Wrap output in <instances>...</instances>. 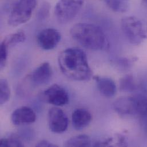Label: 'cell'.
I'll use <instances>...</instances> for the list:
<instances>
[{
  "mask_svg": "<svg viewBox=\"0 0 147 147\" xmlns=\"http://www.w3.org/2000/svg\"><path fill=\"white\" fill-rule=\"evenodd\" d=\"M122 31L127 40L138 45L147 40V23L135 16H126L121 21Z\"/></svg>",
  "mask_w": 147,
  "mask_h": 147,
  "instance_id": "3",
  "label": "cell"
},
{
  "mask_svg": "<svg viewBox=\"0 0 147 147\" xmlns=\"http://www.w3.org/2000/svg\"><path fill=\"white\" fill-rule=\"evenodd\" d=\"M99 92L105 97L111 98L113 97L116 93V85L115 81L111 78L94 77Z\"/></svg>",
  "mask_w": 147,
  "mask_h": 147,
  "instance_id": "13",
  "label": "cell"
},
{
  "mask_svg": "<svg viewBox=\"0 0 147 147\" xmlns=\"http://www.w3.org/2000/svg\"><path fill=\"white\" fill-rule=\"evenodd\" d=\"M37 4V0H18L10 10L7 20L9 25L17 27L29 21Z\"/></svg>",
  "mask_w": 147,
  "mask_h": 147,
  "instance_id": "5",
  "label": "cell"
},
{
  "mask_svg": "<svg viewBox=\"0 0 147 147\" xmlns=\"http://www.w3.org/2000/svg\"><path fill=\"white\" fill-rule=\"evenodd\" d=\"M10 97V89L7 81L2 78L0 81V104L3 105L6 103Z\"/></svg>",
  "mask_w": 147,
  "mask_h": 147,
  "instance_id": "19",
  "label": "cell"
},
{
  "mask_svg": "<svg viewBox=\"0 0 147 147\" xmlns=\"http://www.w3.org/2000/svg\"><path fill=\"white\" fill-rule=\"evenodd\" d=\"M70 34L74 40L88 49L102 51L108 46L104 32L94 24H76L71 29Z\"/></svg>",
  "mask_w": 147,
  "mask_h": 147,
  "instance_id": "2",
  "label": "cell"
},
{
  "mask_svg": "<svg viewBox=\"0 0 147 147\" xmlns=\"http://www.w3.org/2000/svg\"><path fill=\"white\" fill-rule=\"evenodd\" d=\"M37 147H57L56 145L47 141V140H41L40 142H39L37 144H36Z\"/></svg>",
  "mask_w": 147,
  "mask_h": 147,
  "instance_id": "21",
  "label": "cell"
},
{
  "mask_svg": "<svg viewBox=\"0 0 147 147\" xmlns=\"http://www.w3.org/2000/svg\"><path fill=\"white\" fill-rule=\"evenodd\" d=\"M65 147H90L91 140L90 138L85 135H80L68 140L64 144Z\"/></svg>",
  "mask_w": 147,
  "mask_h": 147,
  "instance_id": "16",
  "label": "cell"
},
{
  "mask_svg": "<svg viewBox=\"0 0 147 147\" xmlns=\"http://www.w3.org/2000/svg\"><path fill=\"white\" fill-rule=\"evenodd\" d=\"M58 64L61 72L71 80L83 81L92 77L87 56L81 49L70 48L64 50L59 56Z\"/></svg>",
  "mask_w": 147,
  "mask_h": 147,
  "instance_id": "1",
  "label": "cell"
},
{
  "mask_svg": "<svg viewBox=\"0 0 147 147\" xmlns=\"http://www.w3.org/2000/svg\"><path fill=\"white\" fill-rule=\"evenodd\" d=\"M36 115L34 111L28 107H21L15 109L11 115V120L14 125L29 124L35 122Z\"/></svg>",
  "mask_w": 147,
  "mask_h": 147,
  "instance_id": "10",
  "label": "cell"
},
{
  "mask_svg": "<svg viewBox=\"0 0 147 147\" xmlns=\"http://www.w3.org/2000/svg\"><path fill=\"white\" fill-rule=\"evenodd\" d=\"M24 145L20 138L16 134H11L0 140L1 147H23Z\"/></svg>",
  "mask_w": 147,
  "mask_h": 147,
  "instance_id": "18",
  "label": "cell"
},
{
  "mask_svg": "<svg viewBox=\"0 0 147 147\" xmlns=\"http://www.w3.org/2000/svg\"><path fill=\"white\" fill-rule=\"evenodd\" d=\"M9 49L3 44L1 43L0 47V68L3 69L6 63L8 56Z\"/></svg>",
  "mask_w": 147,
  "mask_h": 147,
  "instance_id": "20",
  "label": "cell"
},
{
  "mask_svg": "<svg viewBox=\"0 0 147 147\" xmlns=\"http://www.w3.org/2000/svg\"><path fill=\"white\" fill-rule=\"evenodd\" d=\"M115 111L120 116L147 115V98L142 97H122L113 103Z\"/></svg>",
  "mask_w": 147,
  "mask_h": 147,
  "instance_id": "4",
  "label": "cell"
},
{
  "mask_svg": "<svg viewBox=\"0 0 147 147\" xmlns=\"http://www.w3.org/2000/svg\"><path fill=\"white\" fill-rule=\"evenodd\" d=\"M136 88L134 77L131 75H127L121 78L120 81V89L124 92H132Z\"/></svg>",
  "mask_w": 147,
  "mask_h": 147,
  "instance_id": "17",
  "label": "cell"
},
{
  "mask_svg": "<svg viewBox=\"0 0 147 147\" xmlns=\"http://www.w3.org/2000/svg\"><path fill=\"white\" fill-rule=\"evenodd\" d=\"M112 10L117 13L126 12L130 4V0H102Z\"/></svg>",
  "mask_w": 147,
  "mask_h": 147,
  "instance_id": "15",
  "label": "cell"
},
{
  "mask_svg": "<svg viewBox=\"0 0 147 147\" xmlns=\"http://www.w3.org/2000/svg\"><path fill=\"white\" fill-rule=\"evenodd\" d=\"M84 5V0H59L55 6L54 13L61 24H67L77 16Z\"/></svg>",
  "mask_w": 147,
  "mask_h": 147,
  "instance_id": "6",
  "label": "cell"
},
{
  "mask_svg": "<svg viewBox=\"0 0 147 147\" xmlns=\"http://www.w3.org/2000/svg\"><path fill=\"white\" fill-rule=\"evenodd\" d=\"M41 97L45 102L56 107L65 105L69 101L67 91L58 84H53L44 90Z\"/></svg>",
  "mask_w": 147,
  "mask_h": 147,
  "instance_id": "7",
  "label": "cell"
},
{
  "mask_svg": "<svg viewBox=\"0 0 147 147\" xmlns=\"http://www.w3.org/2000/svg\"><path fill=\"white\" fill-rule=\"evenodd\" d=\"M92 119L91 113L86 109L78 108L72 113V121L74 128L80 131L89 125Z\"/></svg>",
  "mask_w": 147,
  "mask_h": 147,
  "instance_id": "12",
  "label": "cell"
},
{
  "mask_svg": "<svg viewBox=\"0 0 147 147\" xmlns=\"http://www.w3.org/2000/svg\"><path fill=\"white\" fill-rule=\"evenodd\" d=\"M52 69L48 62H44L36 68L30 76L32 82L40 86L49 82L52 76Z\"/></svg>",
  "mask_w": 147,
  "mask_h": 147,
  "instance_id": "11",
  "label": "cell"
},
{
  "mask_svg": "<svg viewBox=\"0 0 147 147\" xmlns=\"http://www.w3.org/2000/svg\"><path fill=\"white\" fill-rule=\"evenodd\" d=\"M61 39L60 32L54 28H47L41 30L37 36V42L39 47L44 51L54 49Z\"/></svg>",
  "mask_w": 147,
  "mask_h": 147,
  "instance_id": "9",
  "label": "cell"
},
{
  "mask_svg": "<svg viewBox=\"0 0 147 147\" xmlns=\"http://www.w3.org/2000/svg\"><path fill=\"white\" fill-rule=\"evenodd\" d=\"M143 1H145V2H147V0H143Z\"/></svg>",
  "mask_w": 147,
  "mask_h": 147,
  "instance_id": "22",
  "label": "cell"
},
{
  "mask_svg": "<svg viewBox=\"0 0 147 147\" xmlns=\"http://www.w3.org/2000/svg\"><path fill=\"white\" fill-rule=\"evenodd\" d=\"M26 40V35L24 32H17L6 36L2 44L5 45L8 49L17 44L24 42Z\"/></svg>",
  "mask_w": 147,
  "mask_h": 147,
  "instance_id": "14",
  "label": "cell"
},
{
  "mask_svg": "<svg viewBox=\"0 0 147 147\" xmlns=\"http://www.w3.org/2000/svg\"><path fill=\"white\" fill-rule=\"evenodd\" d=\"M68 119L64 111L58 107H53L48 112V124L50 130L55 134H62L68 127Z\"/></svg>",
  "mask_w": 147,
  "mask_h": 147,
  "instance_id": "8",
  "label": "cell"
}]
</instances>
